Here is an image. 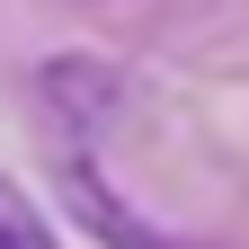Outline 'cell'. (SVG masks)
Segmentation results:
<instances>
[{"instance_id":"1","label":"cell","mask_w":249,"mask_h":249,"mask_svg":"<svg viewBox=\"0 0 249 249\" xmlns=\"http://www.w3.org/2000/svg\"><path fill=\"white\" fill-rule=\"evenodd\" d=\"M89 142H98V134H53V178H62V196H71V213H80L107 249H187V240H169L160 223H142V213L107 187V169H98Z\"/></svg>"},{"instance_id":"2","label":"cell","mask_w":249,"mask_h":249,"mask_svg":"<svg viewBox=\"0 0 249 249\" xmlns=\"http://www.w3.org/2000/svg\"><path fill=\"white\" fill-rule=\"evenodd\" d=\"M0 249H62V240H53V223L18 196L9 178H0Z\"/></svg>"}]
</instances>
